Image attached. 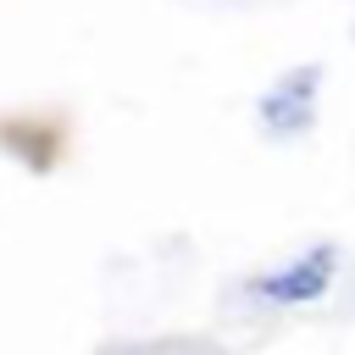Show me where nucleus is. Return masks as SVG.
Instances as JSON below:
<instances>
[{"label": "nucleus", "mask_w": 355, "mask_h": 355, "mask_svg": "<svg viewBox=\"0 0 355 355\" xmlns=\"http://www.w3.org/2000/svg\"><path fill=\"white\" fill-rule=\"evenodd\" d=\"M327 272H333V261H327V255H311V261H300V272L272 277V283H266V294H272V300H311V294H322Z\"/></svg>", "instance_id": "obj_1"}]
</instances>
